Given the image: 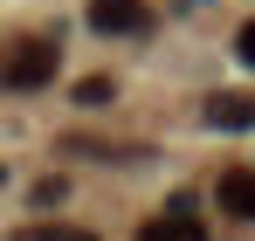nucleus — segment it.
I'll return each mask as SVG.
<instances>
[{"label":"nucleus","mask_w":255,"mask_h":241,"mask_svg":"<svg viewBox=\"0 0 255 241\" xmlns=\"http://www.w3.org/2000/svg\"><path fill=\"white\" fill-rule=\"evenodd\" d=\"M90 28L97 35H145L152 28V7L145 0H90Z\"/></svg>","instance_id":"f03ea898"},{"label":"nucleus","mask_w":255,"mask_h":241,"mask_svg":"<svg viewBox=\"0 0 255 241\" xmlns=\"http://www.w3.org/2000/svg\"><path fill=\"white\" fill-rule=\"evenodd\" d=\"M55 41L48 35H14L0 41V90H42V83H55Z\"/></svg>","instance_id":"f257e3e1"},{"label":"nucleus","mask_w":255,"mask_h":241,"mask_svg":"<svg viewBox=\"0 0 255 241\" xmlns=\"http://www.w3.org/2000/svg\"><path fill=\"white\" fill-rule=\"evenodd\" d=\"M14 241H69V228H14Z\"/></svg>","instance_id":"0eeeda50"},{"label":"nucleus","mask_w":255,"mask_h":241,"mask_svg":"<svg viewBox=\"0 0 255 241\" xmlns=\"http://www.w3.org/2000/svg\"><path fill=\"white\" fill-rule=\"evenodd\" d=\"M235 55H242V62L255 69V21H242V35H235Z\"/></svg>","instance_id":"6e6552de"},{"label":"nucleus","mask_w":255,"mask_h":241,"mask_svg":"<svg viewBox=\"0 0 255 241\" xmlns=\"http://www.w3.org/2000/svg\"><path fill=\"white\" fill-rule=\"evenodd\" d=\"M207 124H214V131H255V97H249V90L207 97Z\"/></svg>","instance_id":"20e7f679"},{"label":"nucleus","mask_w":255,"mask_h":241,"mask_svg":"<svg viewBox=\"0 0 255 241\" xmlns=\"http://www.w3.org/2000/svg\"><path fill=\"white\" fill-rule=\"evenodd\" d=\"M111 97H118V83H111V76H83V83H76V104H83V111L111 104Z\"/></svg>","instance_id":"423d86ee"},{"label":"nucleus","mask_w":255,"mask_h":241,"mask_svg":"<svg viewBox=\"0 0 255 241\" xmlns=\"http://www.w3.org/2000/svg\"><path fill=\"white\" fill-rule=\"evenodd\" d=\"M0 179H7V165H0Z\"/></svg>","instance_id":"9d476101"},{"label":"nucleus","mask_w":255,"mask_h":241,"mask_svg":"<svg viewBox=\"0 0 255 241\" xmlns=\"http://www.w3.org/2000/svg\"><path fill=\"white\" fill-rule=\"evenodd\" d=\"M69 241H97V235H76V228H69Z\"/></svg>","instance_id":"1a4fd4ad"},{"label":"nucleus","mask_w":255,"mask_h":241,"mask_svg":"<svg viewBox=\"0 0 255 241\" xmlns=\"http://www.w3.org/2000/svg\"><path fill=\"white\" fill-rule=\"evenodd\" d=\"M214 200H221V214H235V221H255V172L249 165H228L221 186H214Z\"/></svg>","instance_id":"7ed1b4c3"},{"label":"nucleus","mask_w":255,"mask_h":241,"mask_svg":"<svg viewBox=\"0 0 255 241\" xmlns=\"http://www.w3.org/2000/svg\"><path fill=\"white\" fill-rule=\"evenodd\" d=\"M138 241H207V228L193 221V207H186V200H172V214L145 221V228H138Z\"/></svg>","instance_id":"39448f33"}]
</instances>
